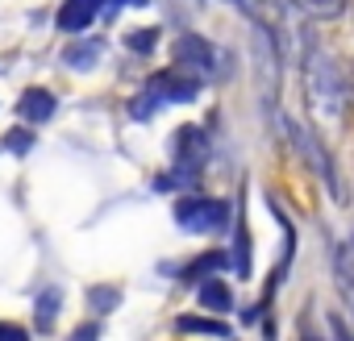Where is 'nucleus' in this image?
<instances>
[{
    "mask_svg": "<svg viewBox=\"0 0 354 341\" xmlns=\"http://www.w3.org/2000/svg\"><path fill=\"white\" fill-rule=\"evenodd\" d=\"M304 88H308V104L317 108V117H325V121L342 117V108H346V79H342V71H337V63L329 55H321V50L308 55Z\"/></svg>",
    "mask_w": 354,
    "mask_h": 341,
    "instance_id": "obj_1",
    "label": "nucleus"
},
{
    "mask_svg": "<svg viewBox=\"0 0 354 341\" xmlns=\"http://www.w3.org/2000/svg\"><path fill=\"white\" fill-rule=\"evenodd\" d=\"M225 221H230V208L221 200H209V196H188L175 204V225L188 233H217Z\"/></svg>",
    "mask_w": 354,
    "mask_h": 341,
    "instance_id": "obj_2",
    "label": "nucleus"
},
{
    "mask_svg": "<svg viewBox=\"0 0 354 341\" xmlns=\"http://www.w3.org/2000/svg\"><path fill=\"white\" fill-rule=\"evenodd\" d=\"M196 96V79H188V75H180V71H162V75H154L150 84H146V96L142 100H133L129 108H133V117H150L162 100H192Z\"/></svg>",
    "mask_w": 354,
    "mask_h": 341,
    "instance_id": "obj_3",
    "label": "nucleus"
},
{
    "mask_svg": "<svg viewBox=\"0 0 354 341\" xmlns=\"http://www.w3.org/2000/svg\"><path fill=\"white\" fill-rule=\"evenodd\" d=\"M171 63H175V71H180V75H188V79H201V75H209V71H213V46H209V38L184 34L180 42L171 46Z\"/></svg>",
    "mask_w": 354,
    "mask_h": 341,
    "instance_id": "obj_4",
    "label": "nucleus"
},
{
    "mask_svg": "<svg viewBox=\"0 0 354 341\" xmlns=\"http://www.w3.org/2000/svg\"><path fill=\"white\" fill-rule=\"evenodd\" d=\"M17 113H21V121L42 125V121H50V117H55V96H50L46 88H30V92L17 100Z\"/></svg>",
    "mask_w": 354,
    "mask_h": 341,
    "instance_id": "obj_5",
    "label": "nucleus"
},
{
    "mask_svg": "<svg viewBox=\"0 0 354 341\" xmlns=\"http://www.w3.org/2000/svg\"><path fill=\"white\" fill-rule=\"evenodd\" d=\"M96 9H100V0H67V9L59 13V26L63 30H84V26H92V17H96Z\"/></svg>",
    "mask_w": 354,
    "mask_h": 341,
    "instance_id": "obj_6",
    "label": "nucleus"
},
{
    "mask_svg": "<svg viewBox=\"0 0 354 341\" xmlns=\"http://www.w3.org/2000/svg\"><path fill=\"white\" fill-rule=\"evenodd\" d=\"M100 46H104V42H96V38L75 42V46H67V50H63V63H67V67H75V71H84V67H92V63L100 59Z\"/></svg>",
    "mask_w": 354,
    "mask_h": 341,
    "instance_id": "obj_7",
    "label": "nucleus"
},
{
    "mask_svg": "<svg viewBox=\"0 0 354 341\" xmlns=\"http://www.w3.org/2000/svg\"><path fill=\"white\" fill-rule=\"evenodd\" d=\"M180 333H213V337H230V324L225 320H213V316H180L175 324Z\"/></svg>",
    "mask_w": 354,
    "mask_h": 341,
    "instance_id": "obj_8",
    "label": "nucleus"
},
{
    "mask_svg": "<svg viewBox=\"0 0 354 341\" xmlns=\"http://www.w3.org/2000/svg\"><path fill=\"white\" fill-rule=\"evenodd\" d=\"M201 308L225 312V308H230V287H225L221 279H205V283H201Z\"/></svg>",
    "mask_w": 354,
    "mask_h": 341,
    "instance_id": "obj_9",
    "label": "nucleus"
},
{
    "mask_svg": "<svg viewBox=\"0 0 354 341\" xmlns=\"http://www.w3.org/2000/svg\"><path fill=\"white\" fill-rule=\"evenodd\" d=\"M292 5L300 13H308V17H342L346 0H292Z\"/></svg>",
    "mask_w": 354,
    "mask_h": 341,
    "instance_id": "obj_10",
    "label": "nucleus"
},
{
    "mask_svg": "<svg viewBox=\"0 0 354 341\" xmlns=\"http://www.w3.org/2000/svg\"><path fill=\"white\" fill-rule=\"evenodd\" d=\"M125 42H129V50L150 55V50H154V42H158V30H138V34H129Z\"/></svg>",
    "mask_w": 354,
    "mask_h": 341,
    "instance_id": "obj_11",
    "label": "nucleus"
},
{
    "mask_svg": "<svg viewBox=\"0 0 354 341\" xmlns=\"http://www.w3.org/2000/svg\"><path fill=\"white\" fill-rule=\"evenodd\" d=\"M30 142H34V133H30V129H13V133L5 137V146H9L13 154H26V150H30Z\"/></svg>",
    "mask_w": 354,
    "mask_h": 341,
    "instance_id": "obj_12",
    "label": "nucleus"
},
{
    "mask_svg": "<svg viewBox=\"0 0 354 341\" xmlns=\"http://www.w3.org/2000/svg\"><path fill=\"white\" fill-rule=\"evenodd\" d=\"M88 300H92V308L100 312V304H117V300H121V291H117V287H92V295H88Z\"/></svg>",
    "mask_w": 354,
    "mask_h": 341,
    "instance_id": "obj_13",
    "label": "nucleus"
},
{
    "mask_svg": "<svg viewBox=\"0 0 354 341\" xmlns=\"http://www.w3.org/2000/svg\"><path fill=\"white\" fill-rule=\"evenodd\" d=\"M217 266H225V254H205L201 262H192V266H188V275H201V271H217Z\"/></svg>",
    "mask_w": 354,
    "mask_h": 341,
    "instance_id": "obj_14",
    "label": "nucleus"
},
{
    "mask_svg": "<svg viewBox=\"0 0 354 341\" xmlns=\"http://www.w3.org/2000/svg\"><path fill=\"white\" fill-rule=\"evenodd\" d=\"M38 308H42V329H46V324H50V316H55V308H59V291H42Z\"/></svg>",
    "mask_w": 354,
    "mask_h": 341,
    "instance_id": "obj_15",
    "label": "nucleus"
},
{
    "mask_svg": "<svg viewBox=\"0 0 354 341\" xmlns=\"http://www.w3.org/2000/svg\"><path fill=\"white\" fill-rule=\"evenodd\" d=\"M0 337H26V329H17V324H0Z\"/></svg>",
    "mask_w": 354,
    "mask_h": 341,
    "instance_id": "obj_16",
    "label": "nucleus"
},
{
    "mask_svg": "<svg viewBox=\"0 0 354 341\" xmlns=\"http://www.w3.org/2000/svg\"><path fill=\"white\" fill-rule=\"evenodd\" d=\"M238 5H250V0H238Z\"/></svg>",
    "mask_w": 354,
    "mask_h": 341,
    "instance_id": "obj_17",
    "label": "nucleus"
},
{
    "mask_svg": "<svg viewBox=\"0 0 354 341\" xmlns=\"http://www.w3.org/2000/svg\"><path fill=\"white\" fill-rule=\"evenodd\" d=\"M250 5H263V0H250Z\"/></svg>",
    "mask_w": 354,
    "mask_h": 341,
    "instance_id": "obj_18",
    "label": "nucleus"
}]
</instances>
